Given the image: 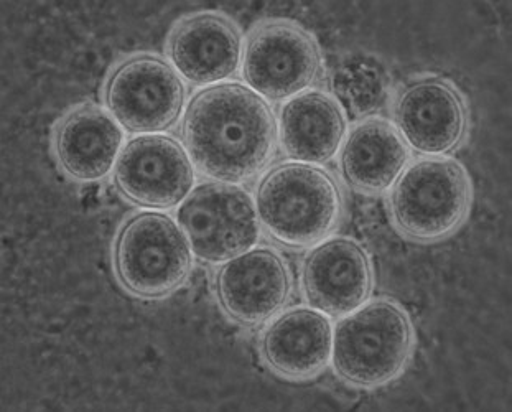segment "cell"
<instances>
[{
	"label": "cell",
	"instance_id": "6da1fadb",
	"mask_svg": "<svg viewBox=\"0 0 512 412\" xmlns=\"http://www.w3.org/2000/svg\"><path fill=\"white\" fill-rule=\"evenodd\" d=\"M191 162L216 182L241 183L262 174L277 149V121L256 91L221 83L196 93L182 122Z\"/></svg>",
	"mask_w": 512,
	"mask_h": 412
},
{
	"label": "cell",
	"instance_id": "7a4b0ae2",
	"mask_svg": "<svg viewBox=\"0 0 512 412\" xmlns=\"http://www.w3.org/2000/svg\"><path fill=\"white\" fill-rule=\"evenodd\" d=\"M256 208L270 238L287 248H310L336 230L343 215V197L326 170L287 162L262 177Z\"/></svg>",
	"mask_w": 512,
	"mask_h": 412
},
{
	"label": "cell",
	"instance_id": "3957f363",
	"mask_svg": "<svg viewBox=\"0 0 512 412\" xmlns=\"http://www.w3.org/2000/svg\"><path fill=\"white\" fill-rule=\"evenodd\" d=\"M414 347V325L404 307L396 300L376 299L338 322L331 360L345 383L373 389L404 373Z\"/></svg>",
	"mask_w": 512,
	"mask_h": 412
},
{
	"label": "cell",
	"instance_id": "277c9868",
	"mask_svg": "<svg viewBox=\"0 0 512 412\" xmlns=\"http://www.w3.org/2000/svg\"><path fill=\"white\" fill-rule=\"evenodd\" d=\"M470 175L457 160L425 157L392 185L389 210L397 230L419 243H437L460 230L470 213Z\"/></svg>",
	"mask_w": 512,
	"mask_h": 412
},
{
	"label": "cell",
	"instance_id": "5b68a950",
	"mask_svg": "<svg viewBox=\"0 0 512 412\" xmlns=\"http://www.w3.org/2000/svg\"><path fill=\"white\" fill-rule=\"evenodd\" d=\"M191 246L180 225L160 211H140L121 226L114 241L117 281L142 299H162L187 282Z\"/></svg>",
	"mask_w": 512,
	"mask_h": 412
},
{
	"label": "cell",
	"instance_id": "8992f818",
	"mask_svg": "<svg viewBox=\"0 0 512 412\" xmlns=\"http://www.w3.org/2000/svg\"><path fill=\"white\" fill-rule=\"evenodd\" d=\"M191 251L205 263H226L261 238L256 202L234 183L206 182L191 190L177 211Z\"/></svg>",
	"mask_w": 512,
	"mask_h": 412
},
{
	"label": "cell",
	"instance_id": "52a82bcc",
	"mask_svg": "<svg viewBox=\"0 0 512 412\" xmlns=\"http://www.w3.org/2000/svg\"><path fill=\"white\" fill-rule=\"evenodd\" d=\"M322 73L315 38L290 20H266L247 35L243 76L252 91L274 103L305 93Z\"/></svg>",
	"mask_w": 512,
	"mask_h": 412
},
{
	"label": "cell",
	"instance_id": "ba28073f",
	"mask_svg": "<svg viewBox=\"0 0 512 412\" xmlns=\"http://www.w3.org/2000/svg\"><path fill=\"white\" fill-rule=\"evenodd\" d=\"M185 99L187 89L178 71L149 53L121 61L104 86L112 118L135 134H155L175 126Z\"/></svg>",
	"mask_w": 512,
	"mask_h": 412
},
{
	"label": "cell",
	"instance_id": "9c48e42d",
	"mask_svg": "<svg viewBox=\"0 0 512 412\" xmlns=\"http://www.w3.org/2000/svg\"><path fill=\"white\" fill-rule=\"evenodd\" d=\"M394 126L405 144L427 157L460 149L468 132V106L460 89L447 78L415 76L392 103Z\"/></svg>",
	"mask_w": 512,
	"mask_h": 412
},
{
	"label": "cell",
	"instance_id": "30bf717a",
	"mask_svg": "<svg viewBox=\"0 0 512 412\" xmlns=\"http://www.w3.org/2000/svg\"><path fill=\"white\" fill-rule=\"evenodd\" d=\"M114 182L129 202L167 210L190 195L195 169L187 149L177 139L142 134L122 149L114 167Z\"/></svg>",
	"mask_w": 512,
	"mask_h": 412
},
{
	"label": "cell",
	"instance_id": "8fae6325",
	"mask_svg": "<svg viewBox=\"0 0 512 412\" xmlns=\"http://www.w3.org/2000/svg\"><path fill=\"white\" fill-rule=\"evenodd\" d=\"M216 297L224 314L244 327L274 319L289 304L292 274L272 248H252L219 267Z\"/></svg>",
	"mask_w": 512,
	"mask_h": 412
},
{
	"label": "cell",
	"instance_id": "7c38bea8",
	"mask_svg": "<svg viewBox=\"0 0 512 412\" xmlns=\"http://www.w3.org/2000/svg\"><path fill=\"white\" fill-rule=\"evenodd\" d=\"M373 264L366 249L350 238H331L307 254L302 289L313 309L345 317L373 294Z\"/></svg>",
	"mask_w": 512,
	"mask_h": 412
},
{
	"label": "cell",
	"instance_id": "4fadbf2b",
	"mask_svg": "<svg viewBox=\"0 0 512 412\" xmlns=\"http://www.w3.org/2000/svg\"><path fill=\"white\" fill-rule=\"evenodd\" d=\"M167 55L178 75L191 85H215L238 73L243 63V37L226 15L198 12L173 27Z\"/></svg>",
	"mask_w": 512,
	"mask_h": 412
},
{
	"label": "cell",
	"instance_id": "5bb4252c",
	"mask_svg": "<svg viewBox=\"0 0 512 412\" xmlns=\"http://www.w3.org/2000/svg\"><path fill=\"white\" fill-rule=\"evenodd\" d=\"M333 350V328L323 312L295 307L275 317L261 337V355L275 375L312 380L325 370Z\"/></svg>",
	"mask_w": 512,
	"mask_h": 412
},
{
	"label": "cell",
	"instance_id": "9a60e30c",
	"mask_svg": "<svg viewBox=\"0 0 512 412\" xmlns=\"http://www.w3.org/2000/svg\"><path fill=\"white\" fill-rule=\"evenodd\" d=\"M124 144L122 126L106 109L81 104L56 126L53 150L61 170L78 182H96L116 167Z\"/></svg>",
	"mask_w": 512,
	"mask_h": 412
},
{
	"label": "cell",
	"instance_id": "2e32d148",
	"mask_svg": "<svg viewBox=\"0 0 512 412\" xmlns=\"http://www.w3.org/2000/svg\"><path fill=\"white\" fill-rule=\"evenodd\" d=\"M409 159V146L394 124L379 118L364 119L351 129L341 146V177L358 192L379 195L392 188Z\"/></svg>",
	"mask_w": 512,
	"mask_h": 412
},
{
	"label": "cell",
	"instance_id": "e0dca14e",
	"mask_svg": "<svg viewBox=\"0 0 512 412\" xmlns=\"http://www.w3.org/2000/svg\"><path fill=\"white\" fill-rule=\"evenodd\" d=\"M280 146L302 164H325L335 157L346 136V118L330 94L305 91L280 109Z\"/></svg>",
	"mask_w": 512,
	"mask_h": 412
},
{
	"label": "cell",
	"instance_id": "ac0fdd59",
	"mask_svg": "<svg viewBox=\"0 0 512 412\" xmlns=\"http://www.w3.org/2000/svg\"><path fill=\"white\" fill-rule=\"evenodd\" d=\"M330 89L345 116L364 121L381 113L389 103L391 71L374 53H346L331 70Z\"/></svg>",
	"mask_w": 512,
	"mask_h": 412
}]
</instances>
